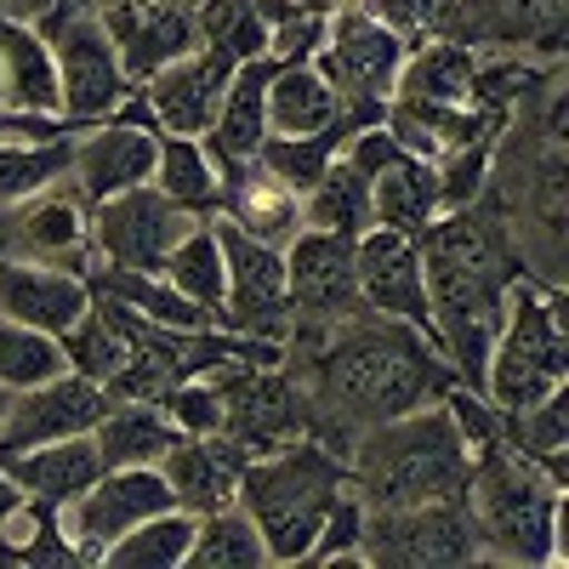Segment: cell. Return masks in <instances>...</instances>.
Here are the masks:
<instances>
[{"label":"cell","instance_id":"6da1fadb","mask_svg":"<svg viewBox=\"0 0 569 569\" xmlns=\"http://www.w3.org/2000/svg\"><path fill=\"white\" fill-rule=\"evenodd\" d=\"M284 365L308 393V433L325 439L342 461L365 427L416 405H439L456 388V370L427 330L370 308L325 330H297L284 342Z\"/></svg>","mask_w":569,"mask_h":569},{"label":"cell","instance_id":"7a4b0ae2","mask_svg":"<svg viewBox=\"0 0 569 569\" xmlns=\"http://www.w3.org/2000/svg\"><path fill=\"white\" fill-rule=\"evenodd\" d=\"M421 273H427V302H433V342L445 365L456 370L461 388L485 382L490 337L501 325V291L525 273L507 228L472 200L467 211H445L421 233Z\"/></svg>","mask_w":569,"mask_h":569},{"label":"cell","instance_id":"3957f363","mask_svg":"<svg viewBox=\"0 0 569 569\" xmlns=\"http://www.w3.org/2000/svg\"><path fill=\"white\" fill-rule=\"evenodd\" d=\"M467 472L472 450L445 399L376 421L348 445V485L365 507L456 501L467 490Z\"/></svg>","mask_w":569,"mask_h":569},{"label":"cell","instance_id":"277c9868","mask_svg":"<svg viewBox=\"0 0 569 569\" xmlns=\"http://www.w3.org/2000/svg\"><path fill=\"white\" fill-rule=\"evenodd\" d=\"M342 490H348V461L325 439L302 433L279 450L246 456L233 507L257 525L268 563H302L325 525V512L337 507Z\"/></svg>","mask_w":569,"mask_h":569},{"label":"cell","instance_id":"5b68a950","mask_svg":"<svg viewBox=\"0 0 569 569\" xmlns=\"http://www.w3.org/2000/svg\"><path fill=\"white\" fill-rule=\"evenodd\" d=\"M461 501L472 512V530H479V558L530 563V569L558 563L563 490L530 456H518L501 439L485 445V450H472V472H467Z\"/></svg>","mask_w":569,"mask_h":569},{"label":"cell","instance_id":"8992f818","mask_svg":"<svg viewBox=\"0 0 569 569\" xmlns=\"http://www.w3.org/2000/svg\"><path fill=\"white\" fill-rule=\"evenodd\" d=\"M569 382V325H563V284H541L518 273L501 291V325L490 337L479 393L512 416Z\"/></svg>","mask_w":569,"mask_h":569},{"label":"cell","instance_id":"52a82bcc","mask_svg":"<svg viewBox=\"0 0 569 569\" xmlns=\"http://www.w3.org/2000/svg\"><path fill=\"white\" fill-rule=\"evenodd\" d=\"M29 23L46 34V46H52L63 120H74L80 131L109 120L137 91L120 69V46H114L109 23L98 18V7H86V0H46Z\"/></svg>","mask_w":569,"mask_h":569},{"label":"cell","instance_id":"ba28073f","mask_svg":"<svg viewBox=\"0 0 569 569\" xmlns=\"http://www.w3.org/2000/svg\"><path fill=\"white\" fill-rule=\"evenodd\" d=\"M405 52H410V40L399 29H388L365 7H342V12H330V29H325V46H319L313 69L330 80L342 109H353L365 120H382L388 103H393Z\"/></svg>","mask_w":569,"mask_h":569},{"label":"cell","instance_id":"9c48e42d","mask_svg":"<svg viewBox=\"0 0 569 569\" xmlns=\"http://www.w3.org/2000/svg\"><path fill=\"white\" fill-rule=\"evenodd\" d=\"M359 558L376 569H450L479 563V530L467 501H416V507H365Z\"/></svg>","mask_w":569,"mask_h":569},{"label":"cell","instance_id":"30bf717a","mask_svg":"<svg viewBox=\"0 0 569 569\" xmlns=\"http://www.w3.org/2000/svg\"><path fill=\"white\" fill-rule=\"evenodd\" d=\"M217 240H222V308L217 325L240 330V337L262 342H291V291H284V251L240 233L228 217H211Z\"/></svg>","mask_w":569,"mask_h":569},{"label":"cell","instance_id":"8fae6325","mask_svg":"<svg viewBox=\"0 0 569 569\" xmlns=\"http://www.w3.org/2000/svg\"><path fill=\"white\" fill-rule=\"evenodd\" d=\"M200 222L206 217L171 206L154 182H137V188H126V194H109V200L91 206V257L109 262V268L160 273L166 251Z\"/></svg>","mask_w":569,"mask_h":569},{"label":"cell","instance_id":"7c38bea8","mask_svg":"<svg viewBox=\"0 0 569 569\" xmlns=\"http://www.w3.org/2000/svg\"><path fill=\"white\" fill-rule=\"evenodd\" d=\"M166 507H177V501H171V485L160 467H103V479L63 507V530H69L80 563H103V552L120 536H131L142 518H154Z\"/></svg>","mask_w":569,"mask_h":569},{"label":"cell","instance_id":"4fadbf2b","mask_svg":"<svg viewBox=\"0 0 569 569\" xmlns=\"http://www.w3.org/2000/svg\"><path fill=\"white\" fill-rule=\"evenodd\" d=\"M284 291H291V337L359 313L365 302H359V279H353V240L325 233V228H302L284 246Z\"/></svg>","mask_w":569,"mask_h":569},{"label":"cell","instance_id":"5bb4252c","mask_svg":"<svg viewBox=\"0 0 569 569\" xmlns=\"http://www.w3.org/2000/svg\"><path fill=\"white\" fill-rule=\"evenodd\" d=\"M563 12L569 0H456L450 40H467L472 52H518L563 63Z\"/></svg>","mask_w":569,"mask_h":569},{"label":"cell","instance_id":"9a60e30c","mask_svg":"<svg viewBox=\"0 0 569 569\" xmlns=\"http://www.w3.org/2000/svg\"><path fill=\"white\" fill-rule=\"evenodd\" d=\"M353 279H359V302L370 313L405 319L433 337V302H427V273H421V246L399 228H365L353 240Z\"/></svg>","mask_w":569,"mask_h":569},{"label":"cell","instance_id":"2e32d148","mask_svg":"<svg viewBox=\"0 0 569 569\" xmlns=\"http://www.w3.org/2000/svg\"><path fill=\"white\" fill-rule=\"evenodd\" d=\"M154 160H160V131L142 120H98L74 131V154H69V182L86 206H98L109 194H126L137 182H154Z\"/></svg>","mask_w":569,"mask_h":569},{"label":"cell","instance_id":"e0dca14e","mask_svg":"<svg viewBox=\"0 0 569 569\" xmlns=\"http://www.w3.org/2000/svg\"><path fill=\"white\" fill-rule=\"evenodd\" d=\"M103 410H109V393L98 382H86V376H74V370H58V376H46V382L12 393L7 416H0V456L91 433Z\"/></svg>","mask_w":569,"mask_h":569},{"label":"cell","instance_id":"ac0fdd59","mask_svg":"<svg viewBox=\"0 0 569 569\" xmlns=\"http://www.w3.org/2000/svg\"><path fill=\"white\" fill-rule=\"evenodd\" d=\"M240 69L228 52H217V46H194V52L171 58L166 69H154L149 80L137 86V98L149 103L154 126L160 131H177V137H206L211 120H217V103L228 91V74Z\"/></svg>","mask_w":569,"mask_h":569},{"label":"cell","instance_id":"d6986e66","mask_svg":"<svg viewBox=\"0 0 569 569\" xmlns=\"http://www.w3.org/2000/svg\"><path fill=\"white\" fill-rule=\"evenodd\" d=\"M98 18L109 23V34L120 46V69L131 86H142L154 69H166L171 58L200 46L194 12L182 0H120V7H103Z\"/></svg>","mask_w":569,"mask_h":569},{"label":"cell","instance_id":"ffe728a7","mask_svg":"<svg viewBox=\"0 0 569 569\" xmlns=\"http://www.w3.org/2000/svg\"><path fill=\"white\" fill-rule=\"evenodd\" d=\"M91 308V284L74 268L58 262H34V257H0V313L46 330V337H63V330Z\"/></svg>","mask_w":569,"mask_h":569},{"label":"cell","instance_id":"44dd1931","mask_svg":"<svg viewBox=\"0 0 569 569\" xmlns=\"http://www.w3.org/2000/svg\"><path fill=\"white\" fill-rule=\"evenodd\" d=\"M160 472L171 485V501L206 518L217 507H233V496H240L246 450L222 433H177V445L160 456Z\"/></svg>","mask_w":569,"mask_h":569},{"label":"cell","instance_id":"7402d4cb","mask_svg":"<svg viewBox=\"0 0 569 569\" xmlns=\"http://www.w3.org/2000/svg\"><path fill=\"white\" fill-rule=\"evenodd\" d=\"M217 171H222V211L217 217H228L240 233L284 251L308 228L302 222V194L284 188L273 171H262L257 160H233V166H217Z\"/></svg>","mask_w":569,"mask_h":569},{"label":"cell","instance_id":"603a6c76","mask_svg":"<svg viewBox=\"0 0 569 569\" xmlns=\"http://www.w3.org/2000/svg\"><path fill=\"white\" fill-rule=\"evenodd\" d=\"M0 109L12 114H63L52 46L29 18H0Z\"/></svg>","mask_w":569,"mask_h":569},{"label":"cell","instance_id":"cb8c5ba5","mask_svg":"<svg viewBox=\"0 0 569 569\" xmlns=\"http://www.w3.org/2000/svg\"><path fill=\"white\" fill-rule=\"evenodd\" d=\"M0 467H7L12 479H18L23 496L52 501V507H69L74 496H86L91 485L103 479V456H98V439H91V433L12 450V456H0Z\"/></svg>","mask_w":569,"mask_h":569},{"label":"cell","instance_id":"d4e9b609","mask_svg":"<svg viewBox=\"0 0 569 569\" xmlns=\"http://www.w3.org/2000/svg\"><path fill=\"white\" fill-rule=\"evenodd\" d=\"M268 74H273V58H251L228 74V91L217 103V120L211 131L200 137L217 166H233V160H257L262 137H268Z\"/></svg>","mask_w":569,"mask_h":569},{"label":"cell","instance_id":"484cf974","mask_svg":"<svg viewBox=\"0 0 569 569\" xmlns=\"http://www.w3.org/2000/svg\"><path fill=\"white\" fill-rule=\"evenodd\" d=\"M479 58L467 40L433 34L416 40L405 63H399V86L393 98H416V103H472V80H479Z\"/></svg>","mask_w":569,"mask_h":569},{"label":"cell","instance_id":"4316f807","mask_svg":"<svg viewBox=\"0 0 569 569\" xmlns=\"http://www.w3.org/2000/svg\"><path fill=\"white\" fill-rule=\"evenodd\" d=\"M91 439H98L103 467H160V456L177 445V427L149 399H109Z\"/></svg>","mask_w":569,"mask_h":569},{"label":"cell","instance_id":"83f0119b","mask_svg":"<svg viewBox=\"0 0 569 569\" xmlns=\"http://www.w3.org/2000/svg\"><path fill=\"white\" fill-rule=\"evenodd\" d=\"M370 200H376V222L410 233V240L433 217H445L439 171H433V160H416V154H399L388 171H376L370 177Z\"/></svg>","mask_w":569,"mask_h":569},{"label":"cell","instance_id":"f1b7e54d","mask_svg":"<svg viewBox=\"0 0 569 569\" xmlns=\"http://www.w3.org/2000/svg\"><path fill=\"white\" fill-rule=\"evenodd\" d=\"M359 126H370V120H365V114H353V109H342L325 131H302V137H279V131H268V137H262V149H257V166H262V171H273L284 188L308 194V188L325 177V166L342 154V142H348Z\"/></svg>","mask_w":569,"mask_h":569},{"label":"cell","instance_id":"f546056e","mask_svg":"<svg viewBox=\"0 0 569 569\" xmlns=\"http://www.w3.org/2000/svg\"><path fill=\"white\" fill-rule=\"evenodd\" d=\"M154 188L182 206V211H194V217H217L222 211V171L211 160V149L200 137H177V131H160V160H154Z\"/></svg>","mask_w":569,"mask_h":569},{"label":"cell","instance_id":"4dcf8cb0","mask_svg":"<svg viewBox=\"0 0 569 569\" xmlns=\"http://www.w3.org/2000/svg\"><path fill=\"white\" fill-rule=\"evenodd\" d=\"M337 114H342V98L330 91V80L313 63H273V74H268V131L302 137V131H325Z\"/></svg>","mask_w":569,"mask_h":569},{"label":"cell","instance_id":"1f68e13d","mask_svg":"<svg viewBox=\"0 0 569 569\" xmlns=\"http://www.w3.org/2000/svg\"><path fill=\"white\" fill-rule=\"evenodd\" d=\"M302 222L342 233V240H359L365 228H376V200H370V177L353 171L342 154L325 166V177L302 194Z\"/></svg>","mask_w":569,"mask_h":569},{"label":"cell","instance_id":"d6a6232c","mask_svg":"<svg viewBox=\"0 0 569 569\" xmlns=\"http://www.w3.org/2000/svg\"><path fill=\"white\" fill-rule=\"evenodd\" d=\"M58 348H63V370H74V376H86V382L109 388L114 376H120V365H126V330H120V319H114L109 302L91 297V308L63 330Z\"/></svg>","mask_w":569,"mask_h":569},{"label":"cell","instance_id":"836d02e7","mask_svg":"<svg viewBox=\"0 0 569 569\" xmlns=\"http://www.w3.org/2000/svg\"><path fill=\"white\" fill-rule=\"evenodd\" d=\"M262 536L240 507H217L206 518H194V541H188L182 569H262Z\"/></svg>","mask_w":569,"mask_h":569},{"label":"cell","instance_id":"e575fe53","mask_svg":"<svg viewBox=\"0 0 569 569\" xmlns=\"http://www.w3.org/2000/svg\"><path fill=\"white\" fill-rule=\"evenodd\" d=\"M160 273L177 284V291L188 297V302H200L211 319H217V308H222V279H228V268H222V240H217V228L211 222H200V228H188L182 240L166 251V262H160Z\"/></svg>","mask_w":569,"mask_h":569},{"label":"cell","instance_id":"d590c367","mask_svg":"<svg viewBox=\"0 0 569 569\" xmlns=\"http://www.w3.org/2000/svg\"><path fill=\"white\" fill-rule=\"evenodd\" d=\"M188 541H194V512L166 507L154 518H142L131 536H120L103 552V563H114V569H182Z\"/></svg>","mask_w":569,"mask_h":569},{"label":"cell","instance_id":"8d00e7d4","mask_svg":"<svg viewBox=\"0 0 569 569\" xmlns=\"http://www.w3.org/2000/svg\"><path fill=\"white\" fill-rule=\"evenodd\" d=\"M69 154H74V137L58 142H7L0 137V206H18L40 188H52L69 177Z\"/></svg>","mask_w":569,"mask_h":569},{"label":"cell","instance_id":"74e56055","mask_svg":"<svg viewBox=\"0 0 569 569\" xmlns=\"http://www.w3.org/2000/svg\"><path fill=\"white\" fill-rule=\"evenodd\" d=\"M188 12H194L200 40L228 52L233 63H251V58L268 52V23L251 0H200V7H188Z\"/></svg>","mask_w":569,"mask_h":569},{"label":"cell","instance_id":"f35d334b","mask_svg":"<svg viewBox=\"0 0 569 569\" xmlns=\"http://www.w3.org/2000/svg\"><path fill=\"white\" fill-rule=\"evenodd\" d=\"M58 370H63L58 337L29 330V325L0 313V388L18 393V388H34V382H46V376H58Z\"/></svg>","mask_w":569,"mask_h":569},{"label":"cell","instance_id":"ab89813d","mask_svg":"<svg viewBox=\"0 0 569 569\" xmlns=\"http://www.w3.org/2000/svg\"><path fill=\"white\" fill-rule=\"evenodd\" d=\"M359 530H365V501L353 496V485L337 496V507L325 512V525H319V536H313V547H308V558L302 563H313V569H365V558H359Z\"/></svg>","mask_w":569,"mask_h":569},{"label":"cell","instance_id":"60d3db41","mask_svg":"<svg viewBox=\"0 0 569 569\" xmlns=\"http://www.w3.org/2000/svg\"><path fill=\"white\" fill-rule=\"evenodd\" d=\"M160 410L171 416L177 433H222V421H228L222 393H217L211 376H188V382H177V388L160 399Z\"/></svg>","mask_w":569,"mask_h":569},{"label":"cell","instance_id":"b9f144b4","mask_svg":"<svg viewBox=\"0 0 569 569\" xmlns=\"http://www.w3.org/2000/svg\"><path fill=\"white\" fill-rule=\"evenodd\" d=\"M325 29H330V18H319V12H291L284 23L268 29V52H262V58H273V63H313L319 46H325Z\"/></svg>","mask_w":569,"mask_h":569},{"label":"cell","instance_id":"7bdbcfd3","mask_svg":"<svg viewBox=\"0 0 569 569\" xmlns=\"http://www.w3.org/2000/svg\"><path fill=\"white\" fill-rule=\"evenodd\" d=\"M23 501H29V496L18 490V479H12L7 467H0V525H7V518H12V512H18Z\"/></svg>","mask_w":569,"mask_h":569},{"label":"cell","instance_id":"ee69618b","mask_svg":"<svg viewBox=\"0 0 569 569\" xmlns=\"http://www.w3.org/2000/svg\"><path fill=\"white\" fill-rule=\"evenodd\" d=\"M46 0H0V18H34Z\"/></svg>","mask_w":569,"mask_h":569},{"label":"cell","instance_id":"f6af8a7d","mask_svg":"<svg viewBox=\"0 0 569 569\" xmlns=\"http://www.w3.org/2000/svg\"><path fill=\"white\" fill-rule=\"evenodd\" d=\"M7 405H12V393H7V388H0V416H7Z\"/></svg>","mask_w":569,"mask_h":569},{"label":"cell","instance_id":"bcb514c9","mask_svg":"<svg viewBox=\"0 0 569 569\" xmlns=\"http://www.w3.org/2000/svg\"><path fill=\"white\" fill-rule=\"evenodd\" d=\"M182 7H200V0H182Z\"/></svg>","mask_w":569,"mask_h":569}]
</instances>
